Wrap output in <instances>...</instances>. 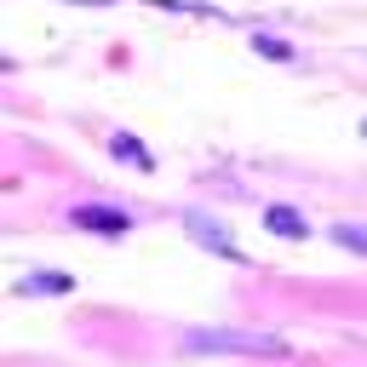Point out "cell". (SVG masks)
Here are the masks:
<instances>
[{
  "label": "cell",
  "mask_w": 367,
  "mask_h": 367,
  "mask_svg": "<svg viewBox=\"0 0 367 367\" xmlns=\"http://www.w3.org/2000/svg\"><path fill=\"white\" fill-rule=\"evenodd\" d=\"M190 350H236V356H282L275 339H253V333H195Z\"/></svg>",
  "instance_id": "obj_1"
},
{
  "label": "cell",
  "mask_w": 367,
  "mask_h": 367,
  "mask_svg": "<svg viewBox=\"0 0 367 367\" xmlns=\"http://www.w3.org/2000/svg\"><path fill=\"white\" fill-rule=\"evenodd\" d=\"M75 224L98 229V236H121V229H126V212H109V207H80V212H75Z\"/></svg>",
  "instance_id": "obj_2"
},
{
  "label": "cell",
  "mask_w": 367,
  "mask_h": 367,
  "mask_svg": "<svg viewBox=\"0 0 367 367\" xmlns=\"http://www.w3.org/2000/svg\"><path fill=\"white\" fill-rule=\"evenodd\" d=\"M264 224L275 229V236H287V241H299V236H310V224H304V218H299L293 207H270V212H264Z\"/></svg>",
  "instance_id": "obj_3"
},
{
  "label": "cell",
  "mask_w": 367,
  "mask_h": 367,
  "mask_svg": "<svg viewBox=\"0 0 367 367\" xmlns=\"http://www.w3.org/2000/svg\"><path fill=\"white\" fill-rule=\"evenodd\" d=\"M333 241L350 247V253H367V229H361V224H339V229H333Z\"/></svg>",
  "instance_id": "obj_4"
},
{
  "label": "cell",
  "mask_w": 367,
  "mask_h": 367,
  "mask_svg": "<svg viewBox=\"0 0 367 367\" xmlns=\"http://www.w3.org/2000/svg\"><path fill=\"white\" fill-rule=\"evenodd\" d=\"M115 155H121V161H138V167H150V155H144V150H138V144H126V138H121V144H115Z\"/></svg>",
  "instance_id": "obj_5"
},
{
  "label": "cell",
  "mask_w": 367,
  "mask_h": 367,
  "mask_svg": "<svg viewBox=\"0 0 367 367\" xmlns=\"http://www.w3.org/2000/svg\"><path fill=\"white\" fill-rule=\"evenodd\" d=\"M361 132H367V126H361Z\"/></svg>",
  "instance_id": "obj_6"
}]
</instances>
